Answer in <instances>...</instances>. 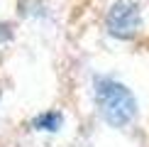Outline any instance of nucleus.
I'll return each instance as SVG.
<instances>
[{"label": "nucleus", "instance_id": "obj_2", "mask_svg": "<svg viewBox=\"0 0 149 147\" xmlns=\"http://www.w3.org/2000/svg\"><path fill=\"white\" fill-rule=\"evenodd\" d=\"M142 27V8L134 0H115L105 15V29L115 39H132Z\"/></svg>", "mask_w": 149, "mask_h": 147}, {"label": "nucleus", "instance_id": "obj_1", "mask_svg": "<svg viewBox=\"0 0 149 147\" xmlns=\"http://www.w3.org/2000/svg\"><path fill=\"white\" fill-rule=\"evenodd\" d=\"M93 101H95L98 115L110 127H127L139 113L134 93L113 76L93 78Z\"/></svg>", "mask_w": 149, "mask_h": 147}, {"label": "nucleus", "instance_id": "obj_3", "mask_svg": "<svg viewBox=\"0 0 149 147\" xmlns=\"http://www.w3.org/2000/svg\"><path fill=\"white\" fill-rule=\"evenodd\" d=\"M61 125H64V115H61L59 110L39 113V115L32 120V127H34V130H44V132H56Z\"/></svg>", "mask_w": 149, "mask_h": 147}]
</instances>
